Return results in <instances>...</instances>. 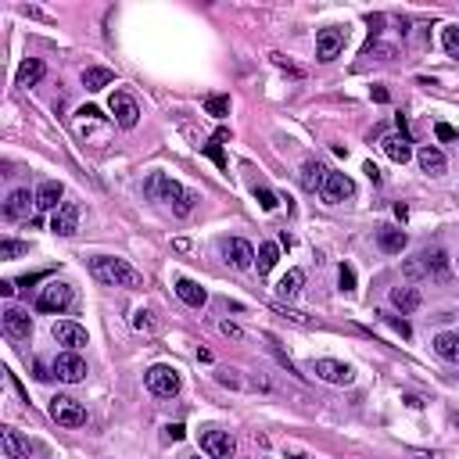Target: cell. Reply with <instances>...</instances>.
Instances as JSON below:
<instances>
[{
	"label": "cell",
	"mask_w": 459,
	"mask_h": 459,
	"mask_svg": "<svg viewBox=\"0 0 459 459\" xmlns=\"http://www.w3.org/2000/svg\"><path fill=\"white\" fill-rule=\"evenodd\" d=\"M402 273H406L409 280H420V277H427L424 259H420V255H416V259H406V262H402Z\"/></svg>",
	"instance_id": "35"
},
{
	"label": "cell",
	"mask_w": 459,
	"mask_h": 459,
	"mask_svg": "<svg viewBox=\"0 0 459 459\" xmlns=\"http://www.w3.org/2000/svg\"><path fill=\"white\" fill-rule=\"evenodd\" d=\"M363 173H366V176H370L373 183H381V169H377V165H373V162H366V169H363Z\"/></svg>",
	"instance_id": "44"
},
{
	"label": "cell",
	"mask_w": 459,
	"mask_h": 459,
	"mask_svg": "<svg viewBox=\"0 0 459 459\" xmlns=\"http://www.w3.org/2000/svg\"><path fill=\"white\" fill-rule=\"evenodd\" d=\"M108 108H112V115H115V122H119L122 130H133L137 122H140V108H137V101H133L130 94H122V90H115V94H112Z\"/></svg>",
	"instance_id": "8"
},
{
	"label": "cell",
	"mask_w": 459,
	"mask_h": 459,
	"mask_svg": "<svg viewBox=\"0 0 459 459\" xmlns=\"http://www.w3.org/2000/svg\"><path fill=\"white\" fill-rule=\"evenodd\" d=\"M33 370H36V381H47V377H51V373H47V370H44V363H36V366H33Z\"/></svg>",
	"instance_id": "47"
},
{
	"label": "cell",
	"mask_w": 459,
	"mask_h": 459,
	"mask_svg": "<svg viewBox=\"0 0 459 459\" xmlns=\"http://www.w3.org/2000/svg\"><path fill=\"white\" fill-rule=\"evenodd\" d=\"M381 148H384V155H388L391 162H399V165H406V162L413 158L409 137H402V133H391V137H384V140H381Z\"/></svg>",
	"instance_id": "17"
},
{
	"label": "cell",
	"mask_w": 459,
	"mask_h": 459,
	"mask_svg": "<svg viewBox=\"0 0 459 459\" xmlns=\"http://www.w3.org/2000/svg\"><path fill=\"white\" fill-rule=\"evenodd\" d=\"M90 273H94V280L104 284V287H130V291L144 287V273H140V269H133L126 259L97 255V259H90Z\"/></svg>",
	"instance_id": "1"
},
{
	"label": "cell",
	"mask_w": 459,
	"mask_h": 459,
	"mask_svg": "<svg viewBox=\"0 0 459 459\" xmlns=\"http://www.w3.org/2000/svg\"><path fill=\"white\" fill-rule=\"evenodd\" d=\"M226 259L234 262L237 269H252L255 266V248L248 244V241H241V237H234L226 244Z\"/></svg>",
	"instance_id": "16"
},
{
	"label": "cell",
	"mask_w": 459,
	"mask_h": 459,
	"mask_svg": "<svg viewBox=\"0 0 459 459\" xmlns=\"http://www.w3.org/2000/svg\"><path fill=\"white\" fill-rule=\"evenodd\" d=\"M302 284H305V273H302V269H291L287 277H280L277 295L280 298H295V295H302Z\"/></svg>",
	"instance_id": "28"
},
{
	"label": "cell",
	"mask_w": 459,
	"mask_h": 459,
	"mask_svg": "<svg viewBox=\"0 0 459 459\" xmlns=\"http://www.w3.org/2000/svg\"><path fill=\"white\" fill-rule=\"evenodd\" d=\"M61 198H65V187H61L58 180H47V183H40V191H36V208H44V212L54 208V212H58V208L65 205Z\"/></svg>",
	"instance_id": "15"
},
{
	"label": "cell",
	"mask_w": 459,
	"mask_h": 459,
	"mask_svg": "<svg viewBox=\"0 0 459 459\" xmlns=\"http://www.w3.org/2000/svg\"><path fill=\"white\" fill-rule=\"evenodd\" d=\"M452 427H459V413H452Z\"/></svg>",
	"instance_id": "49"
},
{
	"label": "cell",
	"mask_w": 459,
	"mask_h": 459,
	"mask_svg": "<svg viewBox=\"0 0 459 459\" xmlns=\"http://www.w3.org/2000/svg\"><path fill=\"white\" fill-rule=\"evenodd\" d=\"M144 191H148L155 201H169L176 216H191L194 212V201H198V194L183 191V187L176 180H169L165 173H151V180L144 183Z\"/></svg>",
	"instance_id": "2"
},
{
	"label": "cell",
	"mask_w": 459,
	"mask_h": 459,
	"mask_svg": "<svg viewBox=\"0 0 459 459\" xmlns=\"http://www.w3.org/2000/svg\"><path fill=\"white\" fill-rule=\"evenodd\" d=\"M338 284H341V291H356V269H352V266H341V269H338Z\"/></svg>",
	"instance_id": "38"
},
{
	"label": "cell",
	"mask_w": 459,
	"mask_h": 459,
	"mask_svg": "<svg viewBox=\"0 0 459 459\" xmlns=\"http://www.w3.org/2000/svg\"><path fill=\"white\" fill-rule=\"evenodd\" d=\"M15 291H18V284H11V280H0V295H4V298H11Z\"/></svg>",
	"instance_id": "45"
},
{
	"label": "cell",
	"mask_w": 459,
	"mask_h": 459,
	"mask_svg": "<svg viewBox=\"0 0 459 459\" xmlns=\"http://www.w3.org/2000/svg\"><path fill=\"white\" fill-rule=\"evenodd\" d=\"M44 61L40 58H29V61H22V69H18V76H15V87H36L40 79H44Z\"/></svg>",
	"instance_id": "25"
},
{
	"label": "cell",
	"mask_w": 459,
	"mask_h": 459,
	"mask_svg": "<svg viewBox=\"0 0 459 459\" xmlns=\"http://www.w3.org/2000/svg\"><path fill=\"white\" fill-rule=\"evenodd\" d=\"M205 112L216 115V119H226V115H230V97H226V94H212V97L205 101Z\"/></svg>",
	"instance_id": "31"
},
{
	"label": "cell",
	"mask_w": 459,
	"mask_h": 459,
	"mask_svg": "<svg viewBox=\"0 0 459 459\" xmlns=\"http://www.w3.org/2000/svg\"><path fill=\"white\" fill-rule=\"evenodd\" d=\"M370 97L377 101V104H384V101H388V90H384V87H373V90H370Z\"/></svg>",
	"instance_id": "46"
},
{
	"label": "cell",
	"mask_w": 459,
	"mask_h": 459,
	"mask_svg": "<svg viewBox=\"0 0 459 459\" xmlns=\"http://www.w3.org/2000/svg\"><path fill=\"white\" fill-rule=\"evenodd\" d=\"M420 291L416 287H391V305L395 309H402V312H416L420 309Z\"/></svg>",
	"instance_id": "27"
},
{
	"label": "cell",
	"mask_w": 459,
	"mask_h": 459,
	"mask_svg": "<svg viewBox=\"0 0 459 459\" xmlns=\"http://www.w3.org/2000/svg\"><path fill=\"white\" fill-rule=\"evenodd\" d=\"M312 373L327 384H352V377H356V370L348 363H338V359H316L312 363Z\"/></svg>",
	"instance_id": "9"
},
{
	"label": "cell",
	"mask_w": 459,
	"mask_h": 459,
	"mask_svg": "<svg viewBox=\"0 0 459 459\" xmlns=\"http://www.w3.org/2000/svg\"><path fill=\"white\" fill-rule=\"evenodd\" d=\"M377 244H381V252H384V255H402V252H406V244H409V237L402 234V230L384 226V230H381V237H377Z\"/></svg>",
	"instance_id": "22"
},
{
	"label": "cell",
	"mask_w": 459,
	"mask_h": 459,
	"mask_svg": "<svg viewBox=\"0 0 459 459\" xmlns=\"http://www.w3.org/2000/svg\"><path fill=\"white\" fill-rule=\"evenodd\" d=\"M51 230L58 237H72L76 230H79V205H72V201H65L54 212V223H51Z\"/></svg>",
	"instance_id": "14"
},
{
	"label": "cell",
	"mask_w": 459,
	"mask_h": 459,
	"mask_svg": "<svg viewBox=\"0 0 459 459\" xmlns=\"http://www.w3.org/2000/svg\"><path fill=\"white\" fill-rule=\"evenodd\" d=\"M420 259H424L427 277H434V280H445V277H449V255L442 252V248H431V252H420Z\"/></svg>",
	"instance_id": "20"
},
{
	"label": "cell",
	"mask_w": 459,
	"mask_h": 459,
	"mask_svg": "<svg viewBox=\"0 0 459 459\" xmlns=\"http://www.w3.org/2000/svg\"><path fill=\"white\" fill-rule=\"evenodd\" d=\"M323 183H327V169H323L316 158H309L302 165V187H305L309 194H316V191H323Z\"/></svg>",
	"instance_id": "21"
},
{
	"label": "cell",
	"mask_w": 459,
	"mask_h": 459,
	"mask_svg": "<svg viewBox=\"0 0 459 459\" xmlns=\"http://www.w3.org/2000/svg\"><path fill=\"white\" fill-rule=\"evenodd\" d=\"M29 205H36V194H29L26 187H22V191H15L4 201V216L8 219H29Z\"/></svg>",
	"instance_id": "18"
},
{
	"label": "cell",
	"mask_w": 459,
	"mask_h": 459,
	"mask_svg": "<svg viewBox=\"0 0 459 459\" xmlns=\"http://www.w3.org/2000/svg\"><path fill=\"white\" fill-rule=\"evenodd\" d=\"M255 201H259V205L266 208V212H273V208H277V201H280V198H277L273 191H266V187H255Z\"/></svg>",
	"instance_id": "37"
},
{
	"label": "cell",
	"mask_w": 459,
	"mask_h": 459,
	"mask_svg": "<svg viewBox=\"0 0 459 459\" xmlns=\"http://www.w3.org/2000/svg\"><path fill=\"white\" fill-rule=\"evenodd\" d=\"M194 459H201V456H194Z\"/></svg>",
	"instance_id": "51"
},
{
	"label": "cell",
	"mask_w": 459,
	"mask_h": 459,
	"mask_svg": "<svg viewBox=\"0 0 459 459\" xmlns=\"http://www.w3.org/2000/svg\"><path fill=\"white\" fill-rule=\"evenodd\" d=\"M29 244L26 241H0V259H15V255H26Z\"/></svg>",
	"instance_id": "34"
},
{
	"label": "cell",
	"mask_w": 459,
	"mask_h": 459,
	"mask_svg": "<svg viewBox=\"0 0 459 459\" xmlns=\"http://www.w3.org/2000/svg\"><path fill=\"white\" fill-rule=\"evenodd\" d=\"M219 330H223V334H226V338H234V341H241V338H244V330H241V327H237V323H230V320H226V323H223V327H219Z\"/></svg>",
	"instance_id": "42"
},
{
	"label": "cell",
	"mask_w": 459,
	"mask_h": 459,
	"mask_svg": "<svg viewBox=\"0 0 459 459\" xmlns=\"http://www.w3.org/2000/svg\"><path fill=\"white\" fill-rule=\"evenodd\" d=\"M4 334L15 341H29V334H33V316L26 309H18V305H8L4 309Z\"/></svg>",
	"instance_id": "10"
},
{
	"label": "cell",
	"mask_w": 459,
	"mask_h": 459,
	"mask_svg": "<svg viewBox=\"0 0 459 459\" xmlns=\"http://www.w3.org/2000/svg\"><path fill=\"white\" fill-rule=\"evenodd\" d=\"M395 216H399V219L406 223V219H409V208H406V205H395Z\"/></svg>",
	"instance_id": "48"
},
{
	"label": "cell",
	"mask_w": 459,
	"mask_h": 459,
	"mask_svg": "<svg viewBox=\"0 0 459 459\" xmlns=\"http://www.w3.org/2000/svg\"><path fill=\"white\" fill-rule=\"evenodd\" d=\"M277 259H280V248L266 241V244L259 248V255H255V266H259V273H269V269L277 266Z\"/></svg>",
	"instance_id": "30"
},
{
	"label": "cell",
	"mask_w": 459,
	"mask_h": 459,
	"mask_svg": "<svg viewBox=\"0 0 459 459\" xmlns=\"http://www.w3.org/2000/svg\"><path fill=\"white\" fill-rule=\"evenodd\" d=\"M54 373H58V381H65V384H79L87 377V359H83L79 352H61L54 359Z\"/></svg>",
	"instance_id": "7"
},
{
	"label": "cell",
	"mask_w": 459,
	"mask_h": 459,
	"mask_svg": "<svg viewBox=\"0 0 459 459\" xmlns=\"http://www.w3.org/2000/svg\"><path fill=\"white\" fill-rule=\"evenodd\" d=\"M201 151H205L208 158H212V162L219 165V169H226V155H223V140H219V137H212V140H208Z\"/></svg>",
	"instance_id": "33"
},
{
	"label": "cell",
	"mask_w": 459,
	"mask_h": 459,
	"mask_svg": "<svg viewBox=\"0 0 459 459\" xmlns=\"http://www.w3.org/2000/svg\"><path fill=\"white\" fill-rule=\"evenodd\" d=\"M330 205H341L345 198L356 194V183H352L345 173H327V183H323V191H320Z\"/></svg>",
	"instance_id": "13"
},
{
	"label": "cell",
	"mask_w": 459,
	"mask_h": 459,
	"mask_svg": "<svg viewBox=\"0 0 459 459\" xmlns=\"http://www.w3.org/2000/svg\"><path fill=\"white\" fill-rule=\"evenodd\" d=\"M183 424H169V427H165V442H183Z\"/></svg>",
	"instance_id": "41"
},
{
	"label": "cell",
	"mask_w": 459,
	"mask_h": 459,
	"mask_svg": "<svg viewBox=\"0 0 459 459\" xmlns=\"http://www.w3.org/2000/svg\"><path fill=\"white\" fill-rule=\"evenodd\" d=\"M434 133H438V140H459V130H452L449 122H438Z\"/></svg>",
	"instance_id": "40"
},
{
	"label": "cell",
	"mask_w": 459,
	"mask_h": 459,
	"mask_svg": "<svg viewBox=\"0 0 459 459\" xmlns=\"http://www.w3.org/2000/svg\"><path fill=\"white\" fill-rule=\"evenodd\" d=\"M51 334H54V341L65 345L69 352H76V348L87 345V327H79V323H72V320H58Z\"/></svg>",
	"instance_id": "12"
},
{
	"label": "cell",
	"mask_w": 459,
	"mask_h": 459,
	"mask_svg": "<svg viewBox=\"0 0 459 459\" xmlns=\"http://www.w3.org/2000/svg\"><path fill=\"white\" fill-rule=\"evenodd\" d=\"M112 83H115L112 69H87L83 72V87L87 90H104V87H112Z\"/></svg>",
	"instance_id": "29"
},
{
	"label": "cell",
	"mask_w": 459,
	"mask_h": 459,
	"mask_svg": "<svg viewBox=\"0 0 459 459\" xmlns=\"http://www.w3.org/2000/svg\"><path fill=\"white\" fill-rule=\"evenodd\" d=\"M295 459H312V456H295Z\"/></svg>",
	"instance_id": "50"
},
{
	"label": "cell",
	"mask_w": 459,
	"mask_h": 459,
	"mask_svg": "<svg viewBox=\"0 0 459 459\" xmlns=\"http://www.w3.org/2000/svg\"><path fill=\"white\" fill-rule=\"evenodd\" d=\"M216 381H219V384H230V388H244L241 373H237V370H226V366H219V370H216Z\"/></svg>",
	"instance_id": "36"
},
{
	"label": "cell",
	"mask_w": 459,
	"mask_h": 459,
	"mask_svg": "<svg viewBox=\"0 0 459 459\" xmlns=\"http://www.w3.org/2000/svg\"><path fill=\"white\" fill-rule=\"evenodd\" d=\"M388 320H391V327L399 330L402 338H413V330H409V323H406V320H395V316H388Z\"/></svg>",
	"instance_id": "43"
},
{
	"label": "cell",
	"mask_w": 459,
	"mask_h": 459,
	"mask_svg": "<svg viewBox=\"0 0 459 459\" xmlns=\"http://www.w3.org/2000/svg\"><path fill=\"white\" fill-rule=\"evenodd\" d=\"M0 438H4V452H8L11 459H29V456H33V445H29L18 431L4 427V434H0Z\"/></svg>",
	"instance_id": "23"
},
{
	"label": "cell",
	"mask_w": 459,
	"mask_h": 459,
	"mask_svg": "<svg viewBox=\"0 0 459 459\" xmlns=\"http://www.w3.org/2000/svg\"><path fill=\"white\" fill-rule=\"evenodd\" d=\"M201 449L208 452V459H234L237 456L234 434H230V431H216V427L201 431Z\"/></svg>",
	"instance_id": "5"
},
{
	"label": "cell",
	"mask_w": 459,
	"mask_h": 459,
	"mask_svg": "<svg viewBox=\"0 0 459 459\" xmlns=\"http://www.w3.org/2000/svg\"><path fill=\"white\" fill-rule=\"evenodd\" d=\"M69 305H72V287L61 284V280H51L44 291H40V298H36L40 312H65Z\"/></svg>",
	"instance_id": "6"
},
{
	"label": "cell",
	"mask_w": 459,
	"mask_h": 459,
	"mask_svg": "<svg viewBox=\"0 0 459 459\" xmlns=\"http://www.w3.org/2000/svg\"><path fill=\"white\" fill-rule=\"evenodd\" d=\"M51 420L61 424V427H83L87 424V409H83V402L69 399V395H54L51 399Z\"/></svg>",
	"instance_id": "4"
},
{
	"label": "cell",
	"mask_w": 459,
	"mask_h": 459,
	"mask_svg": "<svg viewBox=\"0 0 459 459\" xmlns=\"http://www.w3.org/2000/svg\"><path fill=\"white\" fill-rule=\"evenodd\" d=\"M133 327H137V330H155V320H151V312H144V309H140L137 316H133Z\"/></svg>",
	"instance_id": "39"
},
{
	"label": "cell",
	"mask_w": 459,
	"mask_h": 459,
	"mask_svg": "<svg viewBox=\"0 0 459 459\" xmlns=\"http://www.w3.org/2000/svg\"><path fill=\"white\" fill-rule=\"evenodd\" d=\"M442 47H445L449 58H459V26H449L442 33Z\"/></svg>",
	"instance_id": "32"
},
{
	"label": "cell",
	"mask_w": 459,
	"mask_h": 459,
	"mask_svg": "<svg viewBox=\"0 0 459 459\" xmlns=\"http://www.w3.org/2000/svg\"><path fill=\"white\" fill-rule=\"evenodd\" d=\"M341 51H345V29L330 26V29H320L316 33V58L320 61H334Z\"/></svg>",
	"instance_id": "11"
},
{
	"label": "cell",
	"mask_w": 459,
	"mask_h": 459,
	"mask_svg": "<svg viewBox=\"0 0 459 459\" xmlns=\"http://www.w3.org/2000/svg\"><path fill=\"white\" fill-rule=\"evenodd\" d=\"M434 352L442 356L445 363H459V334L456 330H445L434 338Z\"/></svg>",
	"instance_id": "24"
},
{
	"label": "cell",
	"mask_w": 459,
	"mask_h": 459,
	"mask_svg": "<svg viewBox=\"0 0 459 459\" xmlns=\"http://www.w3.org/2000/svg\"><path fill=\"white\" fill-rule=\"evenodd\" d=\"M144 381H148V391L158 395V399H173V395H180V388H183L180 373L173 366H162V363L144 373Z\"/></svg>",
	"instance_id": "3"
},
{
	"label": "cell",
	"mask_w": 459,
	"mask_h": 459,
	"mask_svg": "<svg viewBox=\"0 0 459 459\" xmlns=\"http://www.w3.org/2000/svg\"><path fill=\"white\" fill-rule=\"evenodd\" d=\"M416 162H420V169L427 173V176H445V169H449V162H445V155L438 151V148H420V155H416Z\"/></svg>",
	"instance_id": "19"
},
{
	"label": "cell",
	"mask_w": 459,
	"mask_h": 459,
	"mask_svg": "<svg viewBox=\"0 0 459 459\" xmlns=\"http://www.w3.org/2000/svg\"><path fill=\"white\" fill-rule=\"evenodd\" d=\"M176 295H180L187 305H194V309H201V305L208 302L205 287H201V284H194V280H187V277H180V280H176Z\"/></svg>",
	"instance_id": "26"
}]
</instances>
